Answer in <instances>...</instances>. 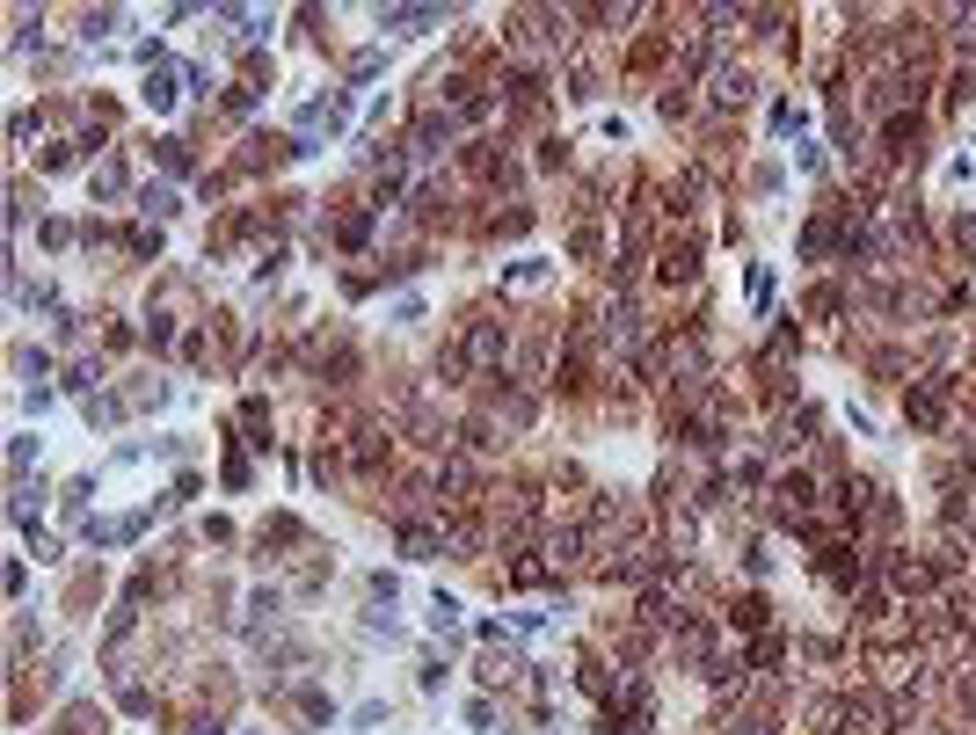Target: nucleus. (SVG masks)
Returning <instances> with one entry per match:
<instances>
[{"mask_svg": "<svg viewBox=\"0 0 976 735\" xmlns=\"http://www.w3.org/2000/svg\"><path fill=\"white\" fill-rule=\"evenodd\" d=\"M743 95H750V73H743V66H722V73H715V102H743Z\"/></svg>", "mask_w": 976, "mask_h": 735, "instance_id": "nucleus-2", "label": "nucleus"}, {"mask_svg": "<svg viewBox=\"0 0 976 735\" xmlns=\"http://www.w3.org/2000/svg\"><path fill=\"white\" fill-rule=\"evenodd\" d=\"M30 459H37V437H15V444H8V466H15V474H22V466H30Z\"/></svg>", "mask_w": 976, "mask_h": 735, "instance_id": "nucleus-5", "label": "nucleus"}, {"mask_svg": "<svg viewBox=\"0 0 976 735\" xmlns=\"http://www.w3.org/2000/svg\"><path fill=\"white\" fill-rule=\"evenodd\" d=\"M736 735H766V721H736Z\"/></svg>", "mask_w": 976, "mask_h": 735, "instance_id": "nucleus-6", "label": "nucleus"}, {"mask_svg": "<svg viewBox=\"0 0 976 735\" xmlns=\"http://www.w3.org/2000/svg\"><path fill=\"white\" fill-rule=\"evenodd\" d=\"M496 350H503V328L481 320V328H474V357H496Z\"/></svg>", "mask_w": 976, "mask_h": 735, "instance_id": "nucleus-3", "label": "nucleus"}, {"mask_svg": "<svg viewBox=\"0 0 976 735\" xmlns=\"http://www.w3.org/2000/svg\"><path fill=\"white\" fill-rule=\"evenodd\" d=\"M743 299H750V306H766V299H773V277H766V269H750V277H743Z\"/></svg>", "mask_w": 976, "mask_h": 735, "instance_id": "nucleus-4", "label": "nucleus"}, {"mask_svg": "<svg viewBox=\"0 0 976 735\" xmlns=\"http://www.w3.org/2000/svg\"><path fill=\"white\" fill-rule=\"evenodd\" d=\"M146 102H153V109H176V102H183V73H176V66L153 73V81H146Z\"/></svg>", "mask_w": 976, "mask_h": 735, "instance_id": "nucleus-1", "label": "nucleus"}]
</instances>
